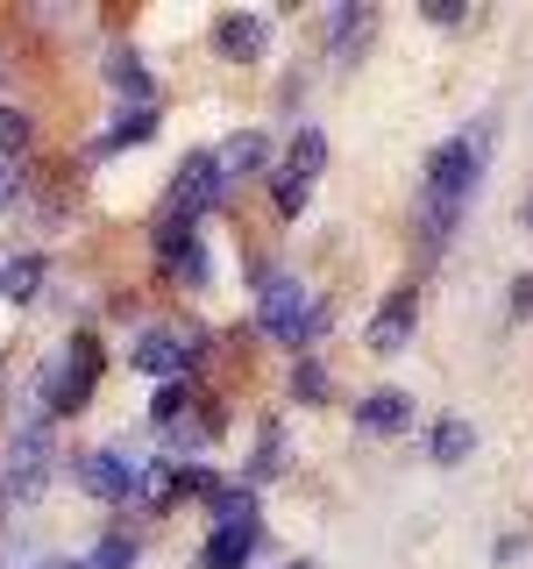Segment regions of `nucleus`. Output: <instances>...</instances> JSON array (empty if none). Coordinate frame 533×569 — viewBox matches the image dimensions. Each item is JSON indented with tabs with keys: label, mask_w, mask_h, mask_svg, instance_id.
<instances>
[{
	"label": "nucleus",
	"mask_w": 533,
	"mask_h": 569,
	"mask_svg": "<svg viewBox=\"0 0 533 569\" xmlns=\"http://www.w3.org/2000/svg\"><path fill=\"white\" fill-rule=\"evenodd\" d=\"M484 164H491V121L484 129L449 136L434 157H426V186H420V236H426V249H441L449 228L470 213L476 186H484Z\"/></svg>",
	"instance_id": "1"
},
{
	"label": "nucleus",
	"mask_w": 533,
	"mask_h": 569,
	"mask_svg": "<svg viewBox=\"0 0 533 569\" xmlns=\"http://www.w3.org/2000/svg\"><path fill=\"white\" fill-rule=\"evenodd\" d=\"M150 427L171 441V456H207V441L221 435V413L200 399L192 385H157V399H150Z\"/></svg>",
	"instance_id": "2"
},
{
	"label": "nucleus",
	"mask_w": 533,
	"mask_h": 569,
	"mask_svg": "<svg viewBox=\"0 0 533 569\" xmlns=\"http://www.w3.org/2000/svg\"><path fill=\"white\" fill-rule=\"evenodd\" d=\"M93 385H100V342H93V335H71V349L43 370L36 391H43L50 420H64V413H79V406L93 399Z\"/></svg>",
	"instance_id": "3"
},
{
	"label": "nucleus",
	"mask_w": 533,
	"mask_h": 569,
	"mask_svg": "<svg viewBox=\"0 0 533 569\" xmlns=\"http://www.w3.org/2000/svg\"><path fill=\"white\" fill-rule=\"evenodd\" d=\"M320 171H328V136L320 129H299L292 150H284V164L271 171V192H278V213H306Z\"/></svg>",
	"instance_id": "4"
},
{
	"label": "nucleus",
	"mask_w": 533,
	"mask_h": 569,
	"mask_svg": "<svg viewBox=\"0 0 533 569\" xmlns=\"http://www.w3.org/2000/svg\"><path fill=\"white\" fill-rule=\"evenodd\" d=\"M50 470H58V427H50V420L14 427V449H8V491H14V498H36V491L50 485Z\"/></svg>",
	"instance_id": "5"
},
{
	"label": "nucleus",
	"mask_w": 533,
	"mask_h": 569,
	"mask_svg": "<svg viewBox=\"0 0 533 569\" xmlns=\"http://www.w3.org/2000/svg\"><path fill=\"white\" fill-rule=\"evenodd\" d=\"M221 164H213V150H192L185 157V164H178V178H171V221H200V213L213 207V200H221Z\"/></svg>",
	"instance_id": "6"
},
{
	"label": "nucleus",
	"mask_w": 533,
	"mask_h": 569,
	"mask_svg": "<svg viewBox=\"0 0 533 569\" xmlns=\"http://www.w3.org/2000/svg\"><path fill=\"white\" fill-rule=\"evenodd\" d=\"M200 342H207L200 328H185V335H178V328H150V335H142V342L129 349V363L142 370V378H164V385H171L178 370L200 356Z\"/></svg>",
	"instance_id": "7"
},
{
	"label": "nucleus",
	"mask_w": 533,
	"mask_h": 569,
	"mask_svg": "<svg viewBox=\"0 0 533 569\" xmlns=\"http://www.w3.org/2000/svg\"><path fill=\"white\" fill-rule=\"evenodd\" d=\"M299 320H306V284L284 278V271H271V278L257 284V328H263V335H278V342H292Z\"/></svg>",
	"instance_id": "8"
},
{
	"label": "nucleus",
	"mask_w": 533,
	"mask_h": 569,
	"mask_svg": "<svg viewBox=\"0 0 533 569\" xmlns=\"http://www.w3.org/2000/svg\"><path fill=\"white\" fill-rule=\"evenodd\" d=\"M157 263H164L171 284H207V271H213L200 228H185V221H164V228H157Z\"/></svg>",
	"instance_id": "9"
},
{
	"label": "nucleus",
	"mask_w": 533,
	"mask_h": 569,
	"mask_svg": "<svg viewBox=\"0 0 533 569\" xmlns=\"http://www.w3.org/2000/svg\"><path fill=\"white\" fill-rule=\"evenodd\" d=\"M150 456H121V449H86L79 462H71V477H79V491H93V498H129L135 485V470Z\"/></svg>",
	"instance_id": "10"
},
{
	"label": "nucleus",
	"mask_w": 533,
	"mask_h": 569,
	"mask_svg": "<svg viewBox=\"0 0 533 569\" xmlns=\"http://www.w3.org/2000/svg\"><path fill=\"white\" fill-rule=\"evenodd\" d=\"M413 328H420V299L413 292H391L378 320H370V349L378 356H399V349H413Z\"/></svg>",
	"instance_id": "11"
},
{
	"label": "nucleus",
	"mask_w": 533,
	"mask_h": 569,
	"mask_svg": "<svg viewBox=\"0 0 533 569\" xmlns=\"http://www.w3.org/2000/svg\"><path fill=\"white\" fill-rule=\"evenodd\" d=\"M370 36H378V8H334L328 14V50H334V64H355V50L370 43Z\"/></svg>",
	"instance_id": "12"
},
{
	"label": "nucleus",
	"mask_w": 533,
	"mask_h": 569,
	"mask_svg": "<svg viewBox=\"0 0 533 569\" xmlns=\"http://www.w3.org/2000/svg\"><path fill=\"white\" fill-rule=\"evenodd\" d=\"M213 43H221V58H263V50H271V22H263V14H221V22H213Z\"/></svg>",
	"instance_id": "13"
},
{
	"label": "nucleus",
	"mask_w": 533,
	"mask_h": 569,
	"mask_svg": "<svg viewBox=\"0 0 533 569\" xmlns=\"http://www.w3.org/2000/svg\"><path fill=\"white\" fill-rule=\"evenodd\" d=\"M355 420H363L370 435H405V427H413V391H399V385L370 391V399L355 406Z\"/></svg>",
	"instance_id": "14"
},
{
	"label": "nucleus",
	"mask_w": 533,
	"mask_h": 569,
	"mask_svg": "<svg viewBox=\"0 0 533 569\" xmlns=\"http://www.w3.org/2000/svg\"><path fill=\"white\" fill-rule=\"evenodd\" d=\"M213 164H221V186H235V178H257L263 164H271V142H263L257 129H242V136H228L221 150H213Z\"/></svg>",
	"instance_id": "15"
},
{
	"label": "nucleus",
	"mask_w": 533,
	"mask_h": 569,
	"mask_svg": "<svg viewBox=\"0 0 533 569\" xmlns=\"http://www.w3.org/2000/svg\"><path fill=\"white\" fill-rule=\"evenodd\" d=\"M207 512H213V527H228V533H257V485H213Z\"/></svg>",
	"instance_id": "16"
},
{
	"label": "nucleus",
	"mask_w": 533,
	"mask_h": 569,
	"mask_svg": "<svg viewBox=\"0 0 533 569\" xmlns=\"http://www.w3.org/2000/svg\"><path fill=\"white\" fill-rule=\"evenodd\" d=\"M426 456H434V462H449V470H455V462H470V456H476V427L462 420V413L434 420V435H426Z\"/></svg>",
	"instance_id": "17"
},
{
	"label": "nucleus",
	"mask_w": 533,
	"mask_h": 569,
	"mask_svg": "<svg viewBox=\"0 0 533 569\" xmlns=\"http://www.w3.org/2000/svg\"><path fill=\"white\" fill-rule=\"evenodd\" d=\"M249 548H257V533H228V527H213V533H207V548H200V569H242V562H249Z\"/></svg>",
	"instance_id": "18"
},
{
	"label": "nucleus",
	"mask_w": 533,
	"mask_h": 569,
	"mask_svg": "<svg viewBox=\"0 0 533 569\" xmlns=\"http://www.w3.org/2000/svg\"><path fill=\"white\" fill-rule=\"evenodd\" d=\"M107 79H114V93H129L135 107H150V71H142L135 50H114V58H107Z\"/></svg>",
	"instance_id": "19"
},
{
	"label": "nucleus",
	"mask_w": 533,
	"mask_h": 569,
	"mask_svg": "<svg viewBox=\"0 0 533 569\" xmlns=\"http://www.w3.org/2000/svg\"><path fill=\"white\" fill-rule=\"evenodd\" d=\"M0 292L22 307V299L43 292V257H14V263H0Z\"/></svg>",
	"instance_id": "20"
},
{
	"label": "nucleus",
	"mask_w": 533,
	"mask_h": 569,
	"mask_svg": "<svg viewBox=\"0 0 533 569\" xmlns=\"http://www.w3.org/2000/svg\"><path fill=\"white\" fill-rule=\"evenodd\" d=\"M150 136H157V114H150V107H129V114H121L114 129L100 136V157H107V150H129V142H150Z\"/></svg>",
	"instance_id": "21"
},
{
	"label": "nucleus",
	"mask_w": 533,
	"mask_h": 569,
	"mask_svg": "<svg viewBox=\"0 0 533 569\" xmlns=\"http://www.w3.org/2000/svg\"><path fill=\"white\" fill-rule=\"evenodd\" d=\"M278 470H284V427H278V420H263V435H257V456H249V477L263 485V477H278Z\"/></svg>",
	"instance_id": "22"
},
{
	"label": "nucleus",
	"mask_w": 533,
	"mask_h": 569,
	"mask_svg": "<svg viewBox=\"0 0 533 569\" xmlns=\"http://www.w3.org/2000/svg\"><path fill=\"white\" fill-rule=\"evenodd\" d=\"M86 569H135V541L129 533H107V541H93V556H79Z\"/></svg>",
	"instance_id": "23"
},
{
	"label": "nucleus",
	"mask_w": 533,
	"mask_h": 569,
	"mask_svg": "<svg viewBox=\"0 0 533 569\" xmlns=\"http://www.w3.org/2000/svg\"><path fill=\"white\" fill-rule=\"evenodd\" d=\"M29 136H36V121L22 114V107H0V157H22Z\"/></svg>",
	"instance_id": "24"
},
{
	"label": "nucleus",
	"mask_w": 533,
	"mask_h": 569,
	"mask_svg": "<svg viewBox=\"0 0 533 569\" xmlns=\"http://www.w3.org/2000/svg\"><path fill=\"white\" fill-rule=\"evenodd\" d=\"M292 391H299L306 406H320V399H328V370H320L313 356H306V363H299V378H292Z\"/></svg>",
	"instance_id": "25"
},
{
	"label": "nucleus",
	"mask_w": 533,
	"mask_h": 569,
	"mask_svg": "<svg viewBox=\"0 0 533 569\" xmlns=\"http://www.w3.org/2000/svg\"><path fill=\"white\" fill-rule=\"evenodd\" d=\"M328 320H334V307H306V320H299V335H292V349H313L320 335H328Z\"/></svg>",
	"instance_id": "26"
},
{
	"label": "nucleus",
	"mask_w": 533,
	"mask_h": 569,
	"mask_svg": "<svg viewBox=\"0 0 533 569\" xmlns=\"http://www.w3.org/2000/svg\"><path fill=\"white\" fill-rule=\"evenodd\" d=\"M512 313H520V320L533 313V271H526V278H512Z\"/></svg>",
	"instance_id": "27"
},
{
	"label": "nucleus",
	"mask_w": 533,
	"mask_h": 569,
	"mask_svg": "<svg viewBox=\"0 0 533 569\" xmlns=\"http://www.w3.org/2000/svg\"><path fill=\"white\" fill-rule=\"evenodd\" d=\"M14 192H22V171H14V164H0V207H14Z\"/></svg>",
	"instance_id": "28"
},
{
	"label": "nucleus",
	"mask_w": 533,
	"mask_h": 569,
	"mask_svg": "<svg viewBox=\"0 0 533 569\" xmlns=\"http://www.w3.org/2000/svg\"><path fill=\"white\" fill-rule=\"evenodd\" d=\"M43 569H86V562H43Z\"/></svg>",
	"instance_id": "29"
},
{
	"label": "nucleus",
	"mask_w": 533,
	"mask_h": 569,
	"mask_svg": "<svg viewBox=\"0 0 533 569\" xmlns=\"http://www.w3.org/2000/svg\"><path fill=\"white\" fill-rule=\"evenodd\" d=\"M292 569H320V562H292Z\"/></svg>",
	"instance_id": "30"
},
{
	"label": "nucleus",
	"mask_w": 533,
	"mask_h": 569,
	"mask_svg": "<svg viewBox=\"0 0 533 569\" xmlns=\"http://www.w3.org/2000/svg\"><path fill=\"white\" fill-rule=\"evenodd\" d=\"M526 228H533V207H526Z\"/></svg>",
	"instance_id": "31"
}]
</instances>
